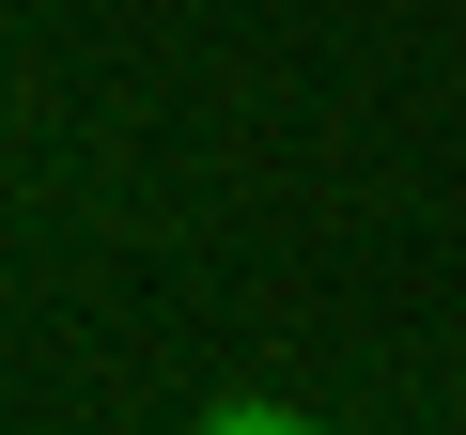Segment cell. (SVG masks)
<instances>
[{"mask_svg": "<svg viewBox=\"0 0 466 435\" xmlns=\"http://www.w3.org/2000/svg\"><path fill=\"white\" fill-rule=\"evenodd\" d=\"M202 435H327V420H296V404H202Z\"/></svg>", "mask_w": 466, "mask_h": 435, "instance_id": "6da1fadb", "label": "cell"}]
</instances>
